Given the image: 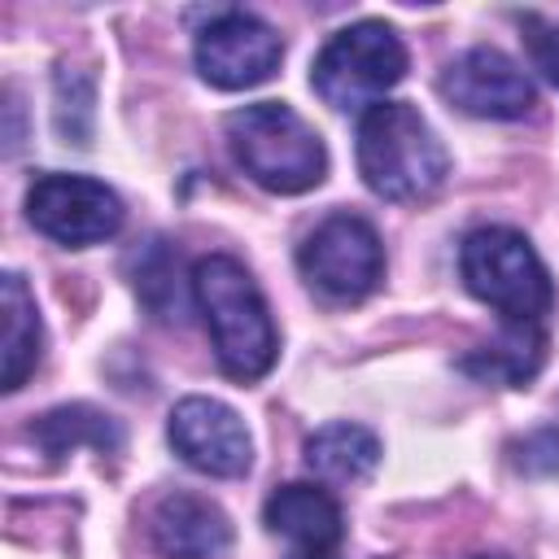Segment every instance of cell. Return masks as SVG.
<instances>
[{
	"mask_svg": "<svg viewBox=\"0 0 559 559\" xmlns=\"http://www.w3.org/2000/svg\"><path fill=\"white\" fill-rule=\"evenodd\" d=\"M406 79V44L389 22L362 17L341 26L310 66V87L332 109H371Z\"/></svg>",
	"mask_w": 559,
	"mask_h": 559,
	"instance_id": "cell-5",
	"label": "cell"
},
{
	"mask_svg": "<svg viewBox=\"0 0 559 559\" xmlns=\"http://www.w3.org/2000/svg\"><path fill=\"white\" fill-rule=\"evenodd\" d=\"M459 275L467 293L493 306L507 323H542L555 306V284L537 249L515 227H476L459 245Z\"/></svg>",
	"mask_w": 559,
	"mask_h": 559,
	"instance_id": "cell-4",
	"label": "cell"
},
{
	"mask_svg": "<svg viewBox=\"0 0 559 559\" xmlns=\"http://www.w3.org/2000/svg\"><path fill=\"white\" fill-rule=\"evenodd\" d=\"M280 57H284L280 31L245 9H218L197 31L192 44L197 74L218 92H245L266 83L280 70Z\"/></svg>",
	"mask_w": 559,
	"mask_h": 559,
	"instance_id": "cell-7",
	"label": "cell"
},
{
	"mask_svg": "<svg viewBox=\"0 0 559 559\" xmlns=\"http://www.w3.org/2000/svg\"><path fill=\"white\" fill-rule=\"evenodd\" d=\"M262 524L266 533L293 542V555H336L345 537V515L336 498L319 485L288 480L262 502Z\"/></svg>",
	"mask_w": 559,
	"mask_h": 559,
	"instance_id": "cell-12",
	"label": "cell"
},
{
	"mask_svg": "<svg viewBox=\"0 0 559 559\" xmlns=\"http://www.w3.org/2000/svg\"><path fill=\"white\" fill-rule=\"evenodd\" d=\"M188 284H192V301L210 328L218 367L240 384L262 380L275 367L280 341H275L266 297H262L258 280L245 271V262L231 253H205V258H197Z\"/></svg>",
	"mask_w": 559,
	"mask_h": 559,
	"instance_id": "cell-1",
	"label": "cell"
},
{
	"mask_svg": "<svg viewBox=\"0 0 559 559\" xmlns=\"http://www.w3.org/2000/svg\"><path fill=\"white\" fill-rule=\"evenodd\" d=\"M467 559H511V555H467Z\"/></svg>",
	"mask_w": 559,
	"mask_h": 559,
	"instance_id": "cell-22",
	"label": "cell"
},
{
	"mask_svg": "<svg viewBox=\"0 0 559 559\" xmlns=\"http://www.w3.org/2000/svg\"><path fill=\"white\" fill-rule=\"evenodd\" d=\"M515 463L533 476H555L559 472V428H542V432L524 437V445L515 450Z\"/></svg>",
	"mask_w": 559,
	"mask_h": 559,
	"instance_id": "cell-19",
	"label": "cell"
},
{
	"mask_svg": "<svg viewBox=\"0 0 559 559\" xmlns=\"http://www.w3.org/2000/svg\"><path fill=\"white\" fill-rule=\"evenodd\" d=\"M26 218L39 236L66 245V249H87L122 227V201L114 188H105L92 175H39L26 188Z\"/></svg>",
	"mask_w": 559,
	"mask_h": 559,
	"instance_id": "cell-8",
	"label": "cell"
},
{
	"mask_svg": "<svg viewBox=\"0 0 559 559\" xmlns=\"http://www.w3.org/2000/svg\"><path fill=\"white\" fill-rule=\"evenodd\" d=\"M31 441L52 459H61L79 445H92L100 454H118L122 450V428H118L114 415H105L87 402H74V406H57V411L39 415L31 424Z\"/></svg>",
	"mask_w": 559,
	"mask_h": 559,
	"instance_id": "cell-16",
	"label": "cell"
},
{
	"mask_svg": "<svg viewBox=\"0 0 559 559\" xmlns=\"http://www.w3.org/2000/svg\"><path fill=\"white\" fill-rule=\"evenodd\" d=\"M301 280L328 301H362L384 280V245L362 214H328L297 249Z\"/></svg>",
	"mask_w": 559,
	"mask_h": 559,
	"instance_id": "cell-6",
	"label": "cell"
},
{
	"mask_svg": "<svg viewBox=\"0 0 559 559\" xmlns=\"http://www.w3.org/2000/svg\"><path fill=\"white\" fill-rule=\"evenodd\" d=\"M288 559H341V555H288Z\"/></svg>",
	"mask_w": 559,
	"mask_h": 559,
	"instance_id": "cell-21",
	"label": "cell"
},
{
	"mask_svg": "<svg viewBox=\"0 0 559 559\" xmlns=\"http://www.w3.org/2000/svg\"><path fill=\"white\" fill-rule=\"evenodd\" d=\"M546 362V332L542 323H507V332L489 345H480L476 354H467L459 367L476 380H493V384H528Z\"/></svg>",
	"mask_w": 559,
	"mask_h": 559,
	"instance_id": "cell-15",
	"label": "cell"
},
{
	"mask_svg": "<svg viewBox=\"0 0 559 559\" xmlns=\"http://www.w3.org/2000/svg\"><path fill=\"white\" fill-rule=\"evenodd\" d=\"M528 44H533V61H537V70L559 87V26H550V31L533 35Z\"/></svg>",
	"mask_w": 559,
	"mask_h": 559,
	"instance_id": "cell-20",
	"label": "cell"
},
{
	"mask_svg": "<svg viewBox=\"0 0 559 559\" xmlns=\"http://www.w3.org/2000/svg\"><path fill=\"white\" fill-rule=\"evenodd\" d=\"M227 144L236 166L266 192L297 197L323 183L328 148L319 131L284 100H258L227 114Z\"/></svg>",
	"mask_w": 559,
	"mask_h": 559,
	"instance_id": "cell-3",
	"label": "cell"
},
{
	"mask_svg": "<svg viewBox=\"0 0 559 559\" xmlns=\"http://www.w3.org/2000/svg\"><path fill=\"white\" fill-rule=\"evenodd\" d=\"M354 157L362 183L384 201L432 197L450 175V153L411 100H380L362 109Z\"/></svg>",
	"mask_w": 559,
	"mask_h": 559,
	"instance_id": "cell-2",
	"label": "cell"
},
{
	"mask_svg": "<svg viewBox=\"0 0 559 559\" xmlns=\"http://www.w3.org/2000/svg\"><path fill=\"white\" fill-rule=\"evenodd\" d=\"M380 437L362 424H323L306 437V467L319 476V480H336V485H349V480H362L376 472L380 463Z\"/></svg>",
	"mask_w": 559,
	"mask_h": 559,
	"instance_id": "cell-14",
	"label": "cell"
},
{
	"mask_svg": "<svg viewBox=\"0 0 559 559\" xmlns=\"http://www.w3.org/2000/svg\"><path fill=\"white\" fill-rule=\"evenodd\" d=\"M52 122H57V135L66 144H79L87 148L92 144V122H96V83L87 70H74V66H57V79H52Z\"/></svg>",
	"mask_w": 559,
	"mask_h": 559,
	"instance_id": "cell-17",
	"label": "cell"
},
{
	"mask_svg": "<svg viewBox=\"0 0 559 559\" xmlns=\"http://www.w3.org/2000/svg\"><path fill=\"white\" fill-rule=\"evenodd\" d=\"M445 105H454L467 118H493V122H511L524 118L537 105L533 79L520 70V61H511L502 48H467L459 52L441 79H437Z\"/></svg>",
	"mask_w": 559,
	"mask_h": 559,
	"instance_id": "cell-9",
	"label": "cell"
},
{
	"mask_svg": "<svg viewBox=\"0 0 559 559\" xmlns=\"http://www.w3.org/2000/svg\"><path fill=\"white\" fill-rule=\"evenodd\" d=\"M148 542L162 559H218L231 546V520L218 502L175 489L148 515Z\"/></svg>",
	"mask_w": 559,
	"mask_h": 559,
	"instance_id": "cell-11",
	"label": "cell"
},
{
	"mask_svg": "<svg viewBox=\"0 0 559 559\" xmlns=\"http://www.w3.org/2000/svg\"><path fill=\"white\" fill-rule=\"evenodd\" d=\"M0 306H4V393H17L26 384V376L39 367L44 354V328H39V310H35V293L26 288V280L17 271H4L0 280Z\"/></svg>",
	"mask_w": 559,
	"mask_h": 559,
	"instance_id": "cell-13",
	"label": "cell"
},
{
	"mask_svg": "<svg viewBox=\"0 0 559 559\" xmlns=\"http://www.w3.org/2000/svg\"><path fill=\"white\" fill-rule=\"evenodd\" d=\"M166 437L192 472H205L218 480L245 476L253 463V441L245 419L218 397H201V393L179 397L166 419Z\"/></svg>",
	"mask_w": 559,
	"mask_h": 559,
	"instance_id": "cell-10",
	"label": "cell"
},
{
	"mask_svg": "<svg viewBox=\"0 0 559 559\" xmlns=\"http://www.w3.org/2000/svg\"><path fill=\"white\" fill-rule=\"evenodd\" d=\"M131 262H135V293L144 297V306L157 319H175L179 314V288H175L179 258L170 253V245L166 240H148Z\"/></svg>",
	"mask_w": 559,
	"mask_h": 559,
	"instance_id": "cell-18",
	"label": "cell"
}]
</instances>
